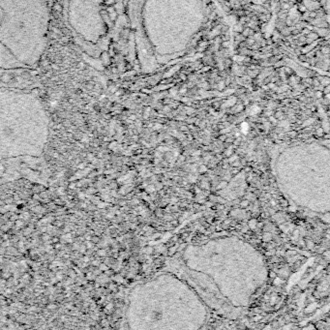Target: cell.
<instances>
[{
    "label": "cell",
    "instance_id": "6da1fadb",
    "mask_svg": "<svg viewBox=\"0 0 330 330\" xmlns=\"http://www.w3.org/2000/svg\"><path fill=\"white\" fill-rule=\"evenodd\" d=\"M247 131H248V124L243 123L242 124V132L243 133H247Z\"/></svg>",
    "mask_w": 330,
    "mask_h": 330
},
{
    "label": "cell",
    "instance_id": "7a4b0ae2",
    "mask_svg": "<svg viewBox=\"0 0 330 330\" xmlns=\"http://www.w3.org/2000/svg\"><path fill=\"white\" fill-rule=\"evenodd\" d=\"M255 225H256V221H251L250 222V226L251 227H255Z\"/></svg>",
    "mask_w": 330,
    "mask_h": 330
},
{
    "label": "cell",
    "instance_id": "3957f363",
    "mask_svg": "<svg viewBox=\"0 0 330 330\" xmlns=\"http://www.w3.org/2000/svg\"><path fill=\"white\" fill-rule=\"evenodd\" d=\"M241 205H242V206H244V207H245V206H247V205H248V201H247V200H246V201H243L242 204H241Z\"/></svg>",
    "mask_w": 330,
    "mask_h": 330
}]
</instances>
